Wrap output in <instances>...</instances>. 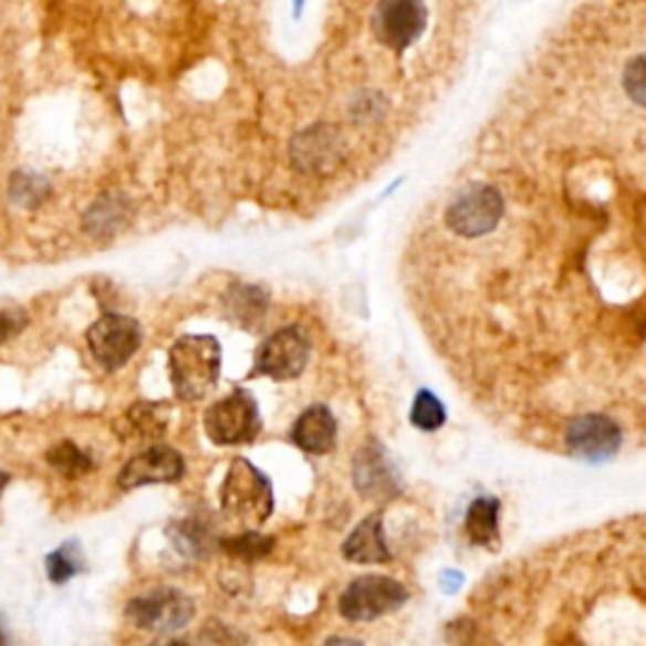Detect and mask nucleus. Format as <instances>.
Here are the masks:
<instances>
[{
  "instance_id": "obj_19",
  "label": "nucleus",
  "mask_w": 646,
  "mask_h": 646,
  "mask_svg": "<svg viewBox=\"0 0 646 646\" xmlns=\"http://www.w3.org/2000/svg\"><path fill=\"white\" fill-rule=\"evenodd\" d=\"M46 460L53 470L66 475V478H79V475H86L94 468L92 457H88L86 452H81L74 442L53 445L46 455Z\"/></svg>"
},
{
  "instance_id": "obj_11",
  "label": "nucleus",
  "mask_w": 646,
  "mask_h": 646,
  "mask_svg": "<svg viewBox=\"0 0 646 646\" xmlns=\"http://www.w3.org/2000/svg\"><path fill=\"white\" fill-rule=\"evenodd\" d=\"M185 475V460L175 447L152 445L124 465L119 472V485L124 490L145 488V485L177 482Z\"/></svg>"
},
{
  "instance_id": "obj_17",
  "label": "nucleus",
  "mask_w": 646,
  "mask_h": 646,
  "mask_svg": "<svg viewBox=\"0 0 646 646\" xmlns=\"http://www.w3.org/2000/svg\"><path fill=\"white\" fill-rule=\"evenodd\" d=\"M127 220H129V205L124 202L122 195H114V197H104V200H98L94 208L88 210L84 226L96 238H110Z\"/></svg>"
},
{
  "instance_id": "obj_23",
  "label": "nucleus",
  "mask_w": 646,
  "mask_h": 646,
  "mask_svg": "<svg viewBox=\"0 0 646 646\" xmlns=\"http://www.w3.org/2000/svg\"><path fill=\"white\" fill-rule=\"evenodd\" d=\"M222 545H226V551H230L232 555H240V559H258V555H265L268 551H271L273 538H265L250 531L238 538H230V541H226Z\"/></svg>"
},
{
  "instance_id": "obj_14",
  "label": "nucleus",
  "mask_w": 646,
  "mask_h": 646,
  "mask_svg": "<svg viewBox=\"0 0 646 646\" xmlns=\"http://www.w3.org/2000/svg\"><path fill=\"white\" fill-rule=\"evenodd\" d=\"M338 425L334 411L326 404H313L295 419L291 439L299 450L309 455H329L336 447Z\"/></svg>"
},
{
  "instance_id": "obj_12",
  "label": "nucleus",
  "mask_w": 646,
  "mask_h": 646,
  "mask_svg": "<svg viewBox=\"0 0 646 646\" xmlns=\"http://www.w3.org/2000/svg\"><path fill=\"white\" fill-rule=\"evenodd\" d=\"M293 165L306 175H321L334 169L336 162L344 157V139L329 124H316L301 132L291 145Z\"/></svg>"
},
{
  "instance_id": "obj_24",
  "label": "nucleus",
  "mask_w": 646,
  "mask_h": 646,
  "mask_svg": "<svg viewBox=\"0 0 646 646\" xmlns=\"http://www.w3.org/2000/svg\"><path fill=\"white\" fill-rule=\"evenodd\" d=\"M11 190H13V200L18 205H39L43 197H46L49 192V187L43 185V179L39 177H29V175H21V177H15V183L11 185Z\"/></svg>"
},
{
  "instance_id": "obj_2",
  "label": "nucleus",
  "mask_w": 646,
  "mask_h": 646,
  "mask_svg": "<svg viewBox=\"0 0 646 646\" xmlns=\"http://www.w3.org/2000/svg\"><path fill=\"white\" fill-rule=\"evenodd\" d=\"M220 506L242 525H263L275 506L271 480L253 462L236 460L230 465L226 480H222Z\"/></svg>"
},
{
  "instance_id": "obj_4",
  "label": "nucleus",
  "mask_w": 646,
  "mask_h": 646,
  "mask_svg": "<svg viewBox=\"0 0 646 646\" xmlns=\"http://www.w3.org/2000/svg\"><path fill=\"white\" fill-rule=\"evenodd\" d=\"M260 429H263V419H260L258 402L246 389H236L205 411V433L220 447L256 442Z\"/></svg>"
},
{
  "instance_id": "obj_16",
  "label": "nucleus",
  "mask_w": 646,
  "mask_h": 646,
  "mask_svg": "<svg viewBox=\"0 0 646 646\" xmlns=\"http://www.w3.org/2000/svg\"><path fill=\"white\" fill-rule=\"evenodd\" d=\"M498 515H500V502L496 498L472 500L468 518H465V531H468L472 545H482V549H490V551L498 549L500 545Z\"/></svg>"
},
{
  "instance_id": "obj_15",
  "label": "nucleus",
  "mask_w": 646,
  "mask_h": 646,
  "mask_svg": "<svg viewBox=\"0 0 646 646\" xmlns=\"http://www.w3.org/2000/svg\"><path fill=\"white\" fill-rule=\"evenodd\" d=\"M341 555H344L346 561L362 565L392 561L379 513L364 518L362 523L356 525V531L346 538L344 545H341Z\"/></svg>"
},
{
  "instance_id": "obj_3",
  "label": "nucleus",
  "mask_w": 646,
  "mask_h": 646,
  "mask_svg": "<svg viewBox=\"0 0 646 646\" xmlns=\"http://www.w3.org/2000/svg\"><path fill=\"white\" fill-rule=\"evenodd\" d=\"M506 218V197L490 183H472L445 212V226L460 240L488 238Z\"/></svg>"
},
{
  "instance_id": "obj_9",
  "label": "nucleus",
  "mask_w": 646,
  "mask_h": 646,
  "mask_svg": "<svg viewBox=\"0 0 646 646\" xmlns=\"http://www.w3.org/2000/svg\"><path fill=\"white\" fill-rule=\"evenodd\" d=\"M622 439L624 435L618 421L601 415V411L579 415L576 419H571L569 425H565L563 433L565 450L588 462H601L614 457L618 452V447H622Z\"/></svg>"
},
{
  "instance_id": "obj_13",
  "label": "nucleus",
  "mask_w": 646,
  "mask_h": 646,
  "mask_svg": "<svg viewBox=\"0 0 646 646\" xmlns=\"http://www.w3.org/2000/svg\"><path fill=\"white\" fill-rule=\"evenodd\" d=\"M354 482L356 490L369 500H387L399 492L397 472L382 447H366L358 452L354 462Z\"/></svg>"
},
{
  "instance_id": "obj_27",
  "label": "nucleus",
  "mask_w": 646,
  "mask_h": 646,
  "mask_svg": "<svg viewBox=\"0 0 646 646\" xmlns=\"http://www.w3.org/2000/svg\"><path fill=\"white\" fill-rule=\"evenodd\" d=\"M0 642H3V634H0Z\"/></svg>"
},
{
  "instance_id": "obj_22",
  "label": "nucleus",
  "mask_w": 646,
  "mask_h": 646,
  "mask_svg": "<svg viewBox=\"0 0 646 646\" xmlns=\"http://www.w3.org/2000/svg\"><path fill=\"white\" fill-rule=\"evenodd\" d=\"M624 92L636 106L646 110V53L629 61L624 71Z\"/></svg>"
},
{
  "instance_id": "obj_25",
  "label": "nucleus",
  "mask_w": 646,
  "mask_h": 646,
  "mask_svg": "<svg viewBox=\"0 0 646 646\" xmlns=\"http://www.w3.org/2000/svg\"><path fill=\"white\" fill-rule=\"evenodd\" d=\"M25 323H29V319H25L23 311H0V344H8V341L21 334Z\"/></svg>"
},
{
  "instance_id": "obj_7",
  "label": "nucleus",
  "mask_w": 646,
  "mask_h": 646,
  "mask_svg": "<svg viewBox=\"0 0 646 646\" xmlns=\"http://www.w3.org/2000/svg\"><path fill=\"white\" fill-rule=\"evenodd\" d=\"M425 0H379L372 15L374 39L389 51H407L427 29Z\"/></svg>"
},
{
  "instance_id": "obj_10",
  "label": "nucleus",
  "mask_w": 646,
  "mask_h": 646,
  "mask_svg": "<svg viewBox=\"0 0 646 646\" xmlns=\"http://www.w3.org/2000/svg\"><path fill=\"white\" fill-rule=\"evenodd\" d=\"M311 356L309 338L299 329H281L268 336L256 352V376H271V379L285 382L301 376Z\"/></svg>"
},
{
  "instance_id": "obj_5",
  "label": "nucleus",
  "mask_w": 646,
  "mask_h": 646,
  "mask_svg": "<svg viewBox=\"0 0 646 646\" xmlns=\"http://www.w3.org/2000/svg\"><path fill=\"white\" fill-rule=\"evenodd\" d=\"M409 601V591L404 583L382 573H369L352 581L338 598V614L346 622H374L384 614L397 612Z\"/></svg>"
},
{
  "instance_id": "obj_20",
  "label": "nucleus",
  "mask_w": 646,
  "mask_h": 646,
  "mask_svg": "<svg viewBox=\"0 0 646 646\" xmlns=\"http://www.w3.org/2000/svg\"><path fill=\"white\" fill-rule=\"evenodd\" d=\"M409 419L411 425L421 429V433H435V429H439L447 421V411L442 407V402H439L433 392L419 389L415 404H411Z\"/></svg>"
},
{
  "instance_id": "obj_1",
  "label": "nucleus",
  "mask_w": 646,
  "mask_h": 646,
  "mask_svg": "<svg viewBox=\"0 0 646 646\" xmlns=\"http://www.w3.org/2000/svg\"><path fill=\"white\" fill-rule=\"evenodd\" d=\"M222 348L215 336L190 334L177 338L169 348V379L175 394L185 402H200L220 379Z\"/></svg>"
},
{
  "instance_id": "obj_8",
  "label": "nucleus",
  "mask_w": 646,
  "mask_h": 646,
  "mask_svg": "<svg viewBox=\"0 0 646 646\" xmlns=\"http://www.w3.org/2000/svg\"><path fill=\"white\" fill-rule=\"evenodd\" d=\"M192 616H195L192 601L187 598L183 591H175V588L152 591V594L129 601V606H127L129 622L137 626V629H145V632H162V634L179 632L192 622Z\"/></svg>"
},
{
  "instance_id": "obj_26",
  "label": "nucleus",
  "mask_w": 646,
  "mask_h": 646,
  "mask_svg": "<svg viewBox=\"0 0 646 646\" xmlns=\"http://www.w3.org/2000/svg\"><path fill=\"white\" fill-rule=\"evenodd\" d=\"M8 480H11V478H8V475H6V472H0V492H3V490H6V485H8Z\"/></svg>"
},
{
  "instance_id": "obj_21",
  "label": "nucleus",
  "mask_w": 646,
  "mask_h": 646,
  "mask_svg": "<svg viewBox=\"0 0 646 646\" xmlns=\"http://www.w3.org/2000/svg\"><path fill=\"white\" fill-rule=\"evenodd\" d=\"M46 571L53 583H66L69 579H74L81 571V553L76 551V545L66 543L59 551H53L46 559Z\"/></svg>"
},
{
  "instance_id": "obj_18",
  "label": "nucleus",
  "mask_w": 646,
  "mask_h": 646,
  "mask_svg": "<svg viewBox=\"0 0 646 646\" xmlns=\"http://www.w3.org/2000/svg\"><path fill=\"white\" fill-rule=\"evenodd\" d=\"M167 417H169V409L165 407V402H137L127 411V421L134 429V435L147 437V439L165 435Z\"/></svg>"
},
{
  "instance_id": "obj_6",
  "label": "nucleus",
  "mask_w": 646,
  "mask_h": 646,
  "mask_svg": "<svg viewBox=\"0 0 646 646\" xmlns=\"http://www.w3.org/2000/svg\"><path fill=\"white\" fill-rule=\"evenodd\" d=\"M86 344L98 366H104L106 372H116L139 352L142 329L137 321L122 316V313H104L86 331Z\"/></svg>"
}]
</instances>
